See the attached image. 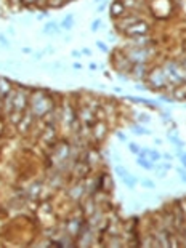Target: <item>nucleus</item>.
I'll use <instances>...</instances> for the list:
<instances>
[{"mask_svg":"<svg viewBox=\"0 0 186 248\" xmlns=\"http://www.w3.org/2000/svg\"><path fill=\"white\" fill-rule=\"evenodd\" d=\"M167 83V77L160 71H154L151 75V85L154 88H164Z\"/></svg>","mask_w":186,"mask_h":248,"instance_id":"obj_2","label":"nucleus"},{"mask_svg":"<svg viewBox=\"0 0 186 248\" xmlns=\"http://www.w3.org/2000/svg\"><path fill=\"white\" fill-rule=\"evenodd\" d=\"M148 31H149V27H148L146 22H136V24H133V26H128L127 29H125V34L132 35V37H141V35H145Z\"/></svg>","mask_w":186,"mask_h":248,"instance_id":"obj_1","label":"nucleus"},{"mask_svg":"<svg viewBox=\"0 0 186 248\" xmlns=\"http://www.w3.org/2000/svg\"><path fill=\"white\" fill-rule=\"evenodd\" d=\"M27 2H32V0H27Z\"/></svg>","mask_w":186,"mask_h":248,"instance_id":"obj_31","label":"nucleus"},{"mask_svg":"<svg viewBox=\"0 0 186 248\" xmlns=\"http://www.w3.org/2000/svg\"><path fill=\"white\" fill-rule=\"evenodd\" d=\"M74 69H82V64L80 63H74Z\"/></svg>","mask_w":186,"mask_h":248,"instance_id":"obj_26","label":"nucleus"},{"mask_svg":"<svg viewBox=\"0 0 186 248\" xmlns=\"http://www.w3.org/2000/svg\"><path fill=\"white\" fill-rule=\"evenodd\" d=\"M96 67H98V66H96V64H95V63H92V64H90V69H92V71H95V69H96Z\"/></svg>","mask_w":186,"mask_h":248,"instance_id":"obj_29","label":"nucleus"},{"mask_svg":"<svg viewBox=\"0 0 186 248\" xmlns=\"http://www.w3.org/2000/svg\"><path fill=\"white\" fill-rule=\"evenodd\" d=\"M149 151H151L149 147L140 149V152H138V157H140V158H146V157H148V154H149Z\"/></svg>","mask_w":186,"mask_h":248,"instance_id":"obj_15","label":"nucleus"},{"mask_svg":"<svg viewBox=\"0 0 186 248\" xmlns=\"http://www.w3.org/2000/svg\"><path fill=\"white\" fill-rule=\"evenodd\" d=\"M72 26H74V15H68L63 19L61 27H63V29H66V31H69V29H72Z\"/></svg>","mask_w":186,"mask_h":248,"instance_id":"obj_6","label":"nucleus"},{"mask_svg":"<svg viewBox=\"0 0 186 248\" xmlns=\"http://www.w3.org/2000/svg\"><path fill=\"white\" fill-rule=\"evenodd\" d=\"M164 158L165 160H172V154H164Z\"/></svg>","mask_w":186,"mask_h":248,"instance_id":"obj_27","label":"nucleus"},{"mask_svg":"<svg viewBox=\"0 0 186 248\" xmlns=\"http://www.w3.org/2000/svg\"><path fill=\"white\" fill-rule=\"evenodd\" d=\"M13 107L16 111H22L26 107V96L22 95L21 91H18L15 96H13Z\"/></svg>","mask_w":186,"mask_h":248,"instance_id":"obj_3","label":"nucleus"},{"mask_svg":"<svg viewBox=\"0 0 186 248\" xmlns=\"http://www.w3.org/2000/svg\"><path fill=\"white\" fill-rule=\"evenodd\" d=\"M169 139H170V143L173 144L176 149H181V147L184 146V143H183V141H180V138L176 136L175 133H170V131H169Z\"/></svg>","mask_w":186,"mask_h":248,"instance_id":"obj_5","label":"nucleus"},{"mask_svg":"<svg viewBox=\"0 0 186 248\" xmlns=\"http://www.w3.org/2000/svg\"><path fill=\"white\" fill-rule=\"evenodd\" d=\"M132 131H133L135 134H140V136H141V134H151V131H149V130L143 128L141 125H135V127L132 128Z\"/></svg>","mask_w":186,"mask_h":248,"instance_id":"obj_11","label":"nucleus"},{"mask_svg":"<svg viewBox=\"0 0 186 248\" xmlns=\"http://www.w3.org/2000/svg\"><path fill=\"white\" fill-rule=\"evenodd\" d=\"M31 51H32L31 48H22V53H31Z\"/></svg>","mask_w":186,"mask_h":248,"instance_id":"obj_30","label":"nucleus"},{"mask_svg":"<svg viewBox=\"0 0 186 248\" xmlns=\"http://www.w3.org/2000/svg\"><path fill=\"white\" fill-rule=\"evenodd\" d=\"M11 90V85H10V82L7 80V78H0V98H5L8 96V93H10Z\"/></svg>","mask_w":186,"mask_h":248,"instance_id":"obj_4","label":"nucleus"},{"mask_svg":"<svg viewBox=\"0 0 186 248\" xmlns=\"http://www.w3.org/2000/svg\"><path fill=\"white\" fill-rule=\"evenodd\" d=\"M50 32H59V29H58V24L56 22H48L45 27H44V34H50Z\"/></svg>","mask_w":186,"mask_h":248,"instance_id":"obj_10","label":"nucleus"},{"mask_svg":"<svg viewBox=\"0 0 186 248\" xmlns=\"http://www.w3.org/2000/svg\"><path fill=\"white\" fill-rule=\"evenodd\" d=\"M100 26H101V19H95V21H93V22H92V26H90V29H92L93 32H96V31H98V29H100Z\"/></svg>","mask_w":186,"mask_h":248,"instance_id":"obj_16","label":"nucleus"},{"mask_svg":"<svg viewBox=\"0 0 186 248\" xmlns=\"http://www.w3.org/2000/svg\"><path fill=\"white\" fill-rule=\"evenodd\" d=\"M72 56H74V58H79V56H80V53L76 50V51H72Z\"/></svg>","mask_w":186,"mask_h":248,"instance_id":"obj_28","label":"nucleus"},{"mask_svg":"<svg viewBox=\"0 0 186 248\" xmlns=\"http://www.w3.org/2000/svg\"><path fill=\"white\" fill-rule=\"evenodd\" d=\"M136 163H138L141 168H145V170H152V168H154V167H152V162H151L148 157H146V158H140V157H138Z\"/></svg>","mask_w":186,"mask_h":248,"instance_id":"obj_7","label":"nucleus"},{"mask_svg":"<svg viewBox=\"0 0 186 248\" xmlns=\"http://www.w3.org/2000/svg\"><path fill=\"white\" fill-rule=\"evenodd\" d=\"M160 154L157 152V151H149V154H148V158H149L151 162H157V160H160Z\"/></svg>","mask_w":186,"mask_h":248,"instance_id":"obj_12","label":"nucleus"},{"mask_svg":"<svg viewBox=\"0 0 186 248\" xmlns=\"http://www.w3.org/2000/svg\"><path fill=\"white\" fill-rule=\"evenodd\" d=\"M122 11H124V5L119 2H114L112 3V7H111V13H112L114 16H117V15H122Z\"/></svg>","mask_w":186,"mask_h":248,"instance_id":"obj_8","label":"nucleus"},{"mask_svg":"<svg viewBox=\"0 0 186 248\" xmlns=\"http://www.w3.org/2000/svg\"><path fill=\"white\" fill-rule=\"evenodd\" d=\"M116 173H117V175H119V178H120V179H124V178L128 175V173H127V170H125L124 167H119V165L116 167Z\"/></svg>","mask_w":186,"mask_h":248,"instance_id":"obj_13","label":"nucleus"},{"mask_svg":"<svg viewBox=\"0 0 186 248\" xmlns=\"http://www.w3.org/2000/svg\"><path fill=\"white\" fill-rule=\"evenodd\" d=\"M157 168H162L164 171H167V170H170V168H172V165H170V163H164V165H160V167H157Z\"/></svg>","mask_w":186,"mask_h":248,"instance_id":"obj_24","label":"nucleus"},{"mask_svg":"<svg viewBox=\"0 0 186 248\" xmlns=\"http://www.w3.org/2000/svg\"><path fill=\"white\" fill-rule=\"evenodd\" d=\"M141 186H143V187H148V189H154L156 187L154 182L149 181V179H146V178H145V179H141Z\"/></svg>","mask_w":186,"mask_h":248,"instance_id":"obj_14","label":"nucleus"},{"mask_svg":"<svg viewBox=\"0 0 186 248\" xmlns=\"http://www.w3.org/2000/svg\"><path fill=\"white\" fill-rule=\"evenodd\" d=\"M180 160H181V163H183V167L186 168V152L184 154H180Z\"/></svg>","mask_w":186,"mask_h":248,"instance_id":"obj_21","label":"nucleus"},{"mask_svg":"<svg viewBox=\"0 0 186 248\" xmlns=\"http://www.w3.org/2000/svg\"><path fill=\"white\" fill-rule=\"evenodd\" d=\"M122 181L125 182V186L130 187V189H133L135 186H136V176H133V175H127Z\"/></svg>","mask_w":186,"mask_h":248,"instance_id":"obj_9","label":"nucleus"},{"mask_svg":"<svg viewBox=\"0 0 186 248\" xmlns=\"http://www.w3.org/2000/svg\"><path fill=\"white\" fill-rule=\"evenodd\" d=\"M176 171H178V175L181 176V179H183V181L186 182V168H178Z\"/></svg>","mask_w":186,"mask_h":248,"instance_id":"obj_18","label":"nucleus"},{"mask_svg":"<svg viewBox=\"0 0 186 248\" xmlns=\"http://www.w3.org/2000/svg\"><path fill=\"white\" fill-rule=\"evenodd\" d=\"M0 43H2L3 46H7V48H8V46H10V43H8V40L5 39V37H3V35H0Z\"/></svg>","mask_w":186,"mask_h":248,"instance_id":"obj_19","label":"nucleus"},{"mask_svg":"<svg viewBox=\"0 0 186 248\" xmlns=\"http://www.w3.org/2000/svg\"><path fill=\"white\" fill-rule=\"evenodd\" d=\"M128 149H130V152H132V154H138L140 152V147L136 146V144H128Z\"/></svg>","mask_w":186,"mask_h":248,"instance_id":"obj_17","label":"nucleus"},{"mask_svg":"<svg viewBox=\"0 0 186 248\" xmlns=\"http://www.w3.org/2000/svg\"><path fill=\"white\" fill-rule=\"evenodd\" d=\"M96 45H98V48H101L103 51H108V46H106L103 42H96Z\"/></svg>","mask_w":186,"mask_h":248,"instance_id":"obj_22","label":"nucleus"},{"mask_svg":"<svg viewBox=\"0 0 186 248\" xmlns=\"http://www.w3.org/2000/svg\"><path fill=\"white\" fill-rule=\"evenodd\" d=\"M82 53H83V55H87V56H90V55H92V50H90V48H83V50H82Z\"/></svg>","mask_w":186,"mask_h":248,"instance_id":"obj_25","label":"nucleus"},{"mask_svg":"<svg viewBox=\"0 0 186 248\" xmlns=\"http://www.w3.org/2000/svg\"><path fill=\"white\" fill-rule=\"evenodd\" d=\"M117 138L120 139V141H127V136H125L122 131H117Z\"/></svg>","mask_w":186,"mask_h":248,"instance_id":"obj_23","label":"nucleus"},{"mask_svg":"<svg viewBox=\"0 0 186 248\" xmlns=\"http://www.w3.org/2000/svg\"><path fill=\"white\" fill-rule=\"evenodd\" d=\"M140 122H145V123H148V122H149V117H148L146 114H140Z\"/></svg>","mask_w":186,"mask_h":248,"instance_id":"obj_20","label":"nucleus"}]
</instances>
